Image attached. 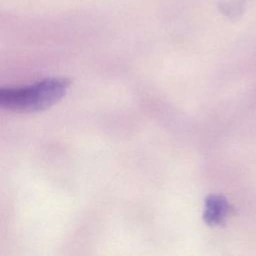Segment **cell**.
<instances>
[{
    "label": "cell",
    "instance_id": "obj_2",
    "mask_svg": "<svg viewBox=\"0 0 256 256\" xmlns=\"http://www.w3.org/2000/svg\"><path fill=\"white\" fill-rule=\"evenodd\" d=\"M230 210L227 200L220 195H209L205 199L203 220L207 225L217 226L222 224Z\"/></svg>",
    "mask_w": 256,
    "mask_h": 256
},
{
    "label": "cell",
    "instance_id": "obj_1",
    "mask_svg": "<svg viewBox=\"0 0 256 256\" xmlns=\"http://www.w3.org/2000/svg\"><path fill=\"white\" fill-rule=\"evenodd\" d=\"M70 84L68 78L50 77L28 86L2 88L0 106L13 112H39L59 102L66 95Z\"/></svg>",
    "mask_w": 256,
    "mask_h": 256
},
{
    "label": "cell",
    "instance_id": "obj_3",
    "mask_svg": "<svg viewBox=\"0 0 256 256\" xmlns=\"http://www.w3.org/2000/svg\"><path fill=\"white\" fill-rule=\"evenodd\" d=\"M247 0H230L219 4L220 11L229 18H237L244 11V6Z\"/></svg>",
    "mask_w": 256,
    "mask_h": 256
}]
</instances>
